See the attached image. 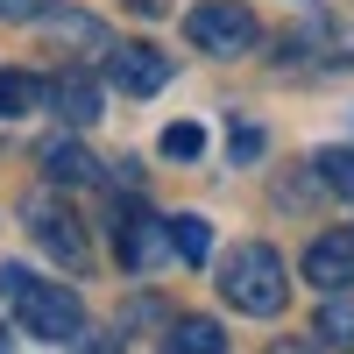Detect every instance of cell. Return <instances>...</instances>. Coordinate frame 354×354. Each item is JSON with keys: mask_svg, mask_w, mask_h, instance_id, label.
<instances>
[{"mask_svg": "<svg viewBox=\"0 0 354 354\" xmlns=\"http://www.w3.org/2000/svg\"><path fill=\"white\" fill-rule=\"evenodd\" d=\"M312 170H319V185H326V192L354 198V149H319V156H312Z\"/></svg>", "mask_w": 354, "mask_h": 354, "instance_id": "5bb4252c", "label": "cell"}, {"mask_svg": "<svg viewBox=\"0 0 354 354\" xmlns=\"http://www.w3.org/2000/svg\"><path fill=\"white\" fill-rule=\"evenodd\" d=\"M312 340L319 347H354V298L347 290H326V305L312 319Z\"/></svg>", "mask_w": 354, "mask_h": 354, "instance_id": "30bf717a", "label": "cell"}, {"mask_svg": "<svg viewBox=\"0 0 354 354\" xmlns=\"http://www.w3.org/2000/svg\"><path fill=\"white\" fill-rule=\"evenodd\" d=\"M163 234H170V220L121 213V220H113V248H121V262H128V270H149V262L163 255Z\"/></svg>", "mask_w": 354, "mask_h": 354, "instance_id": "ba28073f", "label": "cell"}, {"mask_svg": "<svg viewBox=\"0 0 354 354\" xmlns=\"http://www.w3.org/2000/svg\"><path fill=\"white\" fill-rule=\"evenodd\" d=\"M0 347H8V326H0Z\"/></svg>", "mask_w": 354, "mask_h": 354, "instance_id": "d6986e66", "label": "cell"}, {"mask_svg": "<svg viewBox=\"0 0 354 354\" xmlns=\"http://www.w3.org/2000/svg\"><path fill=\"white\" fill-rule=\"evenodd\" d=\"M185 36L205 50V57H241L255 43V15L241 8V0H205V8L185 15Z\"/></svg>", "mask_w": 354, "mask_h": 354, "instance_id": "3957f363", "label": "cell"}, {"mask_svg": "<svg viewBox=\"0 0 354 354\" xmlns=\"http://www.w3.org/2000/svg\"><path fill=\"white\" fill-rule=\"evenodd\" d=\"M0 298L21 312V333H36V340H50V347L85 340V305H78V290L28 277L21 262H0Z\"/></svg>", "mask_w": 354, "mask_h": 354, "instance_id": "6da1fadb", "label": "cell"}, {"mask_svg": "<svg viewBox=\"0 0 354 354\" xmlns=\"http://www.w3.org/2000/svg\"><path fill=\"white\" fill-rule=\"evenodd\" d=\"M43 106H57L71 128H93L100 121V78L93 71H57V78H43Z\"/></svg>", "mask_w": 354, "mask_h": 354, "instance_id": "52a82bcc", "label": "cell"}, {"mask_svg": "<svg viewBox=\"0 0 354 354\" xmlns=\"http://www.w3.org/2000/svg\"><path fill=\"white\" fill-rule=\"evenodd\" d=\"M128 8H135V15H163L170 0H128Z\"/></svg>", "mask_w": 354, "mask_h": 354, "instance_id": "ac0fdd59", "label": "cell"}, {"mask_svg": "<svg viewBox=\"0 0 354 354\" xmlns=\"http://www.w3.org/2000/svg\"><path fill=\"white\" fill-rule=\"evenodd\" d=\"M198 149H205V128H198V121L163 128V156H198Z\"/></svg>", "mask_w": 354, "mask_h": 354, "instance_id": "9a60e30c", "label": "cell"}, {"mask_svg": "<svg viewBox=\"0 0 354 354\" xmlns=\"http://www.w3.org/2000/svg\"><path fill=\"white\" fill-rule=\"evenodd\" d=\"M170 248L185 262H205V255H213V227H205L198 213H170Z\"/></svg>", "mask_w": 354, "mask_h": 354, "instance_id": "7c38bea8", "label": "cell"}, {"mask_svg": "<svg viewBox=\"0 0 354 354\" xmlns=\"http://www.w3.org/2000/svg\"><path fill=\"white\" fill-rule=\"evenodd\" d=\"M106 78L121 85V93L149 100V93H163V85H170V57L149 50V43H113V50H106Z\"/></svg>", "mask_w": 354, "mask_h": 354, "instance_id": "5b68a950", "label": "cell"}, {"mask_svg": "<svg viewBox=\"0 0 354 354\" xmlns=\"http://www.w3.org/2000/svg\"><path fill=\"white\" fill-rule=\"evenodd\" d=\"M305 283L326 298V290H354V234L333 227V234H319V241L305 248Z\"/></svg>", "mask_w": 354, "mask_h": 354, "instance_id": "8992f818", "label": "cell"}, {"mask_svg": "<svg viewBox=\"0 0 354 354\" xmlns=\"http://www.w3.org/2000/svg\"><path fill=\"white\" fill-rule=\"evenodd\" d=\"M170 347H177V354H220L227 333L213 326V319H177V326H170Z\"/></svg>", "mask_w": 354, "mask_h": 354, "instance_id": "4fadbf2b", "label": "cell"}, {"mask_svg": "<svg viewBox=\"0 0 354 354\" xmlns=\"http://www.w3.org/2000/svg\"><path fill=\"white\" fill-rule=\"evenodd\" d=\"M0 15H8V21H50L57 0H0Z\"/></svg>", "mask_w": 354, "mask_h": 354, "instance_id": "2e32d148", "label": "cell"}, {"mask_svg": "<svg viewBox=\"0 0 354 354\" xmlns=\"http://www.w3.org/2000/svg\"><path fill=\"white\" fill-rule=\"evenodd\" d=\"M220 298L248 319H277L283 298H290V277H283V255L270 241H241L227 262H220Z\"/></svg>", "mask_w": 354, "mask_h": 354, "instance_id": "7a4b0ae2", "label": "cell"}, {"mask_svg": "<svg viewBox=\"0 0 354 354\" xmlns=\"http://www.w3.org/2000/svg\"><path fill=\"white\" fill-rule=\"evenodd\" d=\"M36 106H43V78L36 71H0V121H21Z\"/></svg>", "mask_w": 354, "mask_h": 354, "instance_id": "8fae6325", "label": "cell"}, {"mask_svg": "<svg viewBox=\"0 0 354 354\" xmlns=\"http://www.w3.org/2000/svg\"><path fill=\"white\" fill-rule=\"evenodd\" d=\"M255 149H262V135H255V128H234V156H241V163H248Z\"/></svg>", "mask_w": 354, "mask_h": 354, "instance_id": "e0dca14e", "label": "cell"}, {"mask_svg": "<svg viewBox=\"0 0 354 354\" xmlns=\"http://www.w3.org/2000/svg\"><path fill=\"white\" fill-rule=\"evenodd\" d=\"M28 234L64 262V270H85V255H93V241H85V220L71 213V205L57 198H28Z\"/></svg>", "mask_w": 354, "mask_h": 354, "instance_id": "277c9868", "label": "cell"}, {"mask_svg": "<svg viewBox=\"0 0 354 354\" xmlns=\"http://www.w3.org/2000/svg\"><path fill=\"white\" fill-rule=\"evenodd\" d=\"M43 177H50V185H100V156L93 149H85V142H50V149H43Z\"/></svg>", "mask_w": 354, "mask_h": 354, "instance_id": "9c48e42d", "label": "cell"}]
</instances>
